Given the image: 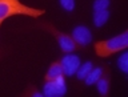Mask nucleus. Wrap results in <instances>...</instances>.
<instances>
[{
	"mask_svg": "<svg viewBox=\"0 0 128 97\" xmlns=\"http://www.w3.org/2000/svg\"><path fill=\"white\" fill-rule=\"evenodd\" d=\"M44 13H46L44 9L31 8L19 0H0V27H2L4 20L11 17V16L24 15L31 16V17H39Z\"/></svg>",
	"mask_w": 128,
	"mask_h": 97,
	"instance_id": "f257e3e1",
	"label": "nucleus"
},
{
	"mask_svg": "<svg viewBox=\"0 0 128 97\" xmlns=\"http://www.w3.org/2000/svg\"><path fill=\"white\" fill-rule=\"evenodd\" d=\"M127 47H128V32L126 31L112 39L98 41L95 44V51L100 57H107V56L114 55L122 49H126Z\"/></svg>",
	"mask_w": 128,
	"mask_h": 97,
	"instance_id": "f03ea898",
	"label": "nucleus"
},
{
	"mask_svg": "<svg viewBox=\"0 0 128 97\" xmlns=\"http://www.w3.org/2000/svg\"><path fill=\"white\" fill-rule=\"evenodd\" d=\"M67 93V85L63 76L55 80H47L43 87V95L47 97H60Z\"/></svg>",
	"mask_w": 128,
	"mask_h": 97,
	"instance_id": "7ed1b4c3",
	"label": "nucleus"
},
{
	"mask_svg": "<svg viewBox=\"0 0 128 97\" xmlns=\"http://www.w3.org/2000/svg\"><path fill=\"white\" fill-rule=\"evenodd\" d=\"M60 65H62L63 73L66 76H74L78 68L80 67V59L76 55H66L62 59Z\"/></svg>",
	"mask_w": 128,
	"mask_h": 97,
	"instance_id": "20e7f679",
	"label": "nucleus"
},
{
	"mask_svg": "<svg viewBox=\"0 0 128 97\" xmlns=\"http://www.w3.org/2000/svg\"><path fill=\"white\" fill-rule=\"evenodd\" d=\"M72 39L75 40V43L80 44V45H88L92 41V33L90 28L84 25H79L72 32Z\"/></svg>",
	"mask_w": 128,
	"mask_h": 97,
	"instance_id": "39448f33",
	"label": "nucleus"
},
{
	"mask_svg": "<svg viewBox=\"0 0 128 97\" xmlns=\"http://www.w3.org/2000/svg\"><path fill=\"white\" fill-rule=\"evenodd\" d=\"M52 32L56 35V37H58V43L60 48H62L63 52H67V53H70L72 52L76 48V44H75V40L71 37V36L68 35H64L62 32H58L56 29H52Z\"/></svg>",
	"mask_w": 128,
	"mask_h": 97,
	"instance_id": "423d86ee",
	"label": "nucleus"
},
{
	"mask_svg": "<svg viewBox=\"0 0 128 97\" xmlns=\"http://www.w3.org/2000/svg\"><path fill=\"white\" fill-rule=\"evenodd\" d=\"M108 19H110V12H108V9L95 11L94 12V24H95V27H103L104 24L108 21Z\"/></svg>",
	"mask_w": 128,
	"mask_h": 97,
	"instance_id": "0eeeda50",
	"label": "nucleus"
},
{
	"mask_svg": "<svg viewBox=\"0 0 128 97\" xmlns=\"http://www.w3.org/2000/svg\"><path fill=\"white\" fill-rule=\"evenodd\" d=\"M103 76V68L100 67H96V68H92L90 71V73L86 76V84L87 85H92V84H95L98 80Z\"/></svg>",
	"mask_w": 128,
	"mask_h": 97,
	"instance_id": "6e6552de",
	"label": "nucleus"
},
{
	"mask_svg": "<svg viewBox=\"0 0 128 97\" xmlns=\"http://www.w3.org/2000/svg\"><path fill=\"white\" fill-rule=\"evenodd\" d=\"M63 76V69H62V65L59 63H54L50 67V69L47 72V76L46 79L47 80H55V79H59Z\"/></svg>",
	"mask_w": 128,
	"mask_h": 97,
	"instance_id": "1a4fd4ad",
	"label": "nucleus"
},
{
	"mask_svg": "<svg viewBox=\"0 0 128 97\" xmlns=\"http://www.w3.org/2000/svg\"><path fill=\"white\" fill-rule=\"evenodd\" d=\"M95 84H96V88H98L100 95H103V96L108 95V92H110V80H108V77L102 76Z\"/></svg>",
	"mask_w": 128,
	"mask_h": 97,
	"instance_id": "9d476101",
	"label": "nucleus"
},
{
	"mask_svg": "<svg viewBox=\"0 0 128 97\" xmlns=\"http://www.w3.org/2000/svg\"><path fill=\"white\" fill-rule=\"evenodd\" d=\"M92 63L91 61H87V63H84L83 65L80 64V67L78 68V71H76V75H78V79L79 80H84L86 79V76L90 73V71L92 69Z\"/></svg>",
	"mask_w": 128,
	"mask_h": 97,
	"instance_id": "9b49d317",
	"label": "nucleus"
},
{
	"mask_svg": "<svg viewBox=\"0 0 128 97\" xmlns=\"http://www.w3.org/2000/svg\"><path fill=\"white\" fill-rule=\"evenodd\" d=\"M118 67H119V69L122 71L123 73H128V53L127 52H124V53L119 57Z\"/></svg>",
	"mask_w": 128,
	"mask_h": 97,
	"instance_id": "f8f14e48",
	"label": "nucleus"
},
{
	"mask_svg": "<svg viewBox=\"0 0 128 97\" xmlns=\"http://www.w3.org/2000/svg\"><path fill=\"white\" fill-rule=\"evenodd\" d=\"M110 4H111L110 0H95V3H94V12H95V11L108 9Z\"/></svg>",
	"mask_w": 128,
	"mask_h": 97,
	"instance_id": "ddd939ff",
	"label": "nucleus"
},
{
	"mask_svg": "<svg viewBox=\"0 0 128 97\" xmlns=\"http://www.w3.org/2000/svg\"><path fill=\"white\" fill-rule=\"evenodd\" d=\"M59 3L62 5V8H64L68 12L75 9V0H59Z\"/></svg>",
	"mask_w": 128,
	"mask_h": 97,
	"instance_id": "4468645a",
	"label": "nucleus"
},
{
	"mask_svg": "<svg viewBox=\"0 0 128 97\" xmlns=\"http://www.w3.org/2000/svg\"><path fill=\"white\" fill-rule=\"evenodd\" d=\"M32 96H34V97H43L44 95L40 93V92H32Z\"/></svg>",
	"mask_w": 128,
	"mask_h": 97,
	"instance_id": "2eb2a0df",
	"label": "nucleus"
}]
</instances>
